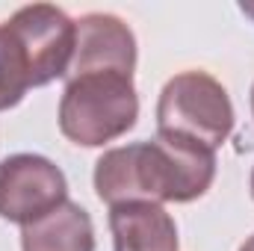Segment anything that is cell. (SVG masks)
<instances>
[{
    "label": "cell",
    "mask_w": 254,
    "mask_h": 251,
    "mask_svg": "<svg viewBox=\"0 0 254 251\" xmlns=\"http://www.w3.org/2000/svg\"><path fill=\"white\" fill-rule=\"evenodd\" d=\"M213 178L216 151L163 133L110 148L95 163V192L110 207L125 201L187 204L213 187Z\"/></svg>",
    "instance_id": "1"
},
{
    "label": "cell",
    "mask_w": 254,
    "mask_h": 251,
    "mask_svg": "<svg viewBox=\"0 0 254 251\" xmlns=\"http://www.w3.org/2000/svg\"><path fill=\"white\" fill-rule=\"evenodd\" d=\"M139 119V98L133 74L122 71H92L65 80L60 98V130L68 142L83 148H101Z\"/></svg>",
    "instance_id": "2"
},
{
    "label": "cell",
    "mask_w": 254,
    "mask_h": 251,
    "mask_svg": "<svg viewBox=\"0 0 254 251\" xmlns=\"http://www.w3.org/2000/svg\"><path fill=\"white\" fill-rule=\"evenodd\" d=\"M234 104L228 89L207 71L175 74L157 101V133L198 142L210 151L234 133Z\"/></svg>",
    "instance_id": "3"
},
{
    "label": "cell",
    "mask_w": 254,
    "mask_h": 251,
    "mask_svg": "<svg viewBox=\"0 0 254 251\" xmlns=\"http://www.w3.org/2000/svg\"><path fill=\"white\" fill-rule=\"evenodd\" d=\"M68 201L63 169L42 154H12L0 160V219L30 225Z\"/></svg>",
    "instance_id": "4"
},
{
    "label": "cell",
    "mask_w": 254,
    "mask_h": 251,
    "mask_svg": "<svg viewBox=\"0 0 254 251\" xmlns=\"http://www.w3.org/2000/svg\"><path fill=\"white\" fill-rule=\"evenodd\" d=\"M6 24L30 57L33 86H48L54 80H65L71 57H74L77 24L60 6H51V3L21 6Z\"/></svg>",
    "instance_id": "5"
},
{
    "label": "cell",
    "mask_w": 254,
    "mask_h": 251,
    "mask_svg": "<svg viewBox=\"0 0 254 251\" xmlns=\"http://www.w3.org/2000/svg\"><path fill=\"white\" fill-rule=\"evenodd\" d=\"M74 24H77V42L65 80L92 71H122V74L136 71V36L119 15L89 12Z\"/></svg>",
    "instance_id": "6"
},
{
    "label": "cell",
    "mask_w": 254,
    "mask_h": 251,
    "mask_svg": "<svg viewBox=\"0 0 254 251\" xmlns=\"http://www.w3.org/2000/svg\"><path fill=\"white\" fill-rule=\"evenodd\" d=\"M110 231L116 251H181L178 225L163 204L125 201L110 207Z\"/></svg>",
    "instance_id": "7"
},
{
    "label": "cell",
    "mask_w": 254,
    "mask_h": 251,
    "mask_svg": "<svg viewBox=\"0 0 254 251\" xmlns=\"http://www.w3.org/2000/svg\"><path fill=\"white\" fill-rule=\"evenodd\" d=\"M24 251H95V225L92 216L74 204L63 201L48 216L21 228Z\"/></svg>",
    "instance_id": "8"
},
{
    "label": "cell",
    "mask_w": 254,
    "mask_h": 251,
    "mask_svg": "<svg viewBox=\"0 0 254 251\" xmlns=\"http://www.w3.org/2000/svg\"><path fill=\"white\" fill-rule=\"evenodd\" d=\"M27 89H36L30 57L9 24H0V113L18 107Z\"/></svg>",
    "instance_id": "9"
},
{
    "label": "cell",
    "mask_w": 254,
    "mask_h": 251,
    "mask_svg": "<svg viewBox=\"0 0 254 251\" xmlns=\"http://www.w3.org/2000/svg\"><path fill=\"white\" fill-rule=\"evenodd\" d=\"M240 9H243L249 18H254V3H240Z\"/></svg>",
    "instance_id": "10"
},
{
    "label": "cell",
    "mask_w": 254,
    "mask_h": 251,
    "mask_svg": "<svg viewBox=\"0 0 254 251\" xmlns=\"http://www.w3.org/2000/svg\"><path fill=\"white\" fill-rule=\"evenodd\" d=\"M240 251H254V237H249V240L243 243V249H240Z\"/></svg>",
    "instance_id": "11"
},
{
    "label": "cell",
    "mask_w": 254,
    "mask_h": 251,
    "mask_svg": "<svg viewBox=\"0 0 254 251\" xmlns=\"http://www.w3.org/2000/svg\"><path fill=\"white\" fill-rule=\"evenodd\" d=\"M252 119H254V86H252Z\"/></svg>",
    "instance_id": "12"
},
{
    "label": "cell",
    "mask_w": 254,
    "mask_h": 251,
    "mask_svg": "<svg viewBox=\"0 0 254 251\" xmlns=\"http://www.w3.org/2000/svg\"><path fill=\"white\" fill-rule=\"evenodd\" d=\"M252 198H254V169H252Z\"/></svg>",
    "instance_id": "13"
}]
</instances>
